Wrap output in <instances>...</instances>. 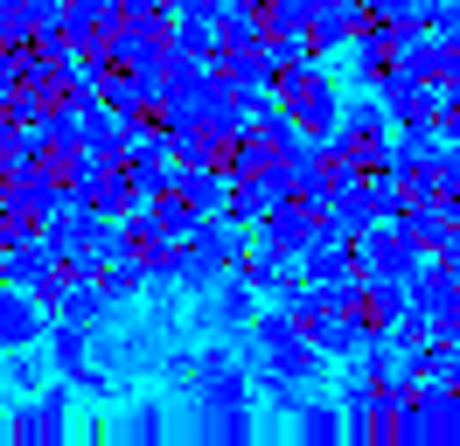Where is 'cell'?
<instances>
[{
	"label": "cell",
	"mask_w": 460,
	"mask_h": 446,
	"mask_svg": "<svg viewBox=\"0 0 460 446\" xmlns=\"http://www.w3.org/2000/svg\"><path fill=\"white\" fill-rule=\"evenodd\" d=\"M196 412H202V440H217V446L252 440V377L217 349L196 362Z\"/></svg>",
	"instance_id": "6da1fadb"
},
{
	"label": "cell",
	"mask_w": 460,
	"mask_h": 446,
	"mask_svg": "<svg viewBox=\"0 0 460 446\" xmlns=\"http://www.w3.org/2000/svg\"><path fill=\"white\" fill-rule=\"evenodd\" d=\"M252 356L272 362V370H279V377H293V384H314L321 370H328V356L314 349V334L300 328L287 307H272V314H259V321H252Z\"/></svg>",
	"instance_id": "7a4b0ae2"
},
{
	"label": "cell",
	"mask_w": 460,
	"mask_h": 446,
	"mask_svg": "<svg viewBox=\"0 0 460 446\" xmlns=\"http://www.w3.org/2000/svg\"><path fill=\"white\" fill-rule=\"evenodd\" d=\"M237 258H244V237H237L230 223H196V230L181 237V251H174V279L202 293V286H217Z\"/></svg>",
	"instance_id": "3957f363"
},
{
	"label": "cell",
	"mask_w": 460,
	"mask_h": 446,
	"mask_svg": "<svg viewBox=\"0 0 460 446\" xmlns=\"http://www.w3.org/2000/svg\"><path fill=\"white\" fill-rule=\"evenodd\" d=\"M356 265H363V279H398V286H411L419 279V237H404L398 223H370L363 237H356Z\"/></svg>",
	"instance_id": "277c9868"
},
{
	"label": "cell",
	"mask_w": 460,
	"mask_h": 446,
	"mask_svg": "<svg viewBox=\"0 0 460 446\" xmlns=\"http://www.w3.org/2000/svg\"><path fill=\"white\" fill-rule=\"evenodd\" d=\"M63 425H70V397H63V377H57V384H42L22 412L7 418V440L14 446H57Z\"/></svg>",
	"instance_id": "5b68a950"
},
{
	"label": "cell",
	"mask_w": 460,
	"mask_h": 446,
	"mask_svg": "<svg viewBox=\"0 0 460 446\" xmlns=\"http://www.w3.org/2000/svg\"><path fill=\"white\" fill-rule=\"evenodd\" d=\"M321 230H328V223H321V210H307V202H293V195H287V202L265 217V245L287 251V258H300V251L314 245Z\"/></svg>",
	"instance_id": "8992f818"
},
{
	"label": "cell",
	"mask_w": 460,
	"mask_h": 446,
	"mask_svg": "<svg viewBox=\"0 0 460 446\" xmlns=\"http://www.w3.org/2000/svg\"><path fill=\"white\" fill-rule=\"evenodd\" d=\"M42 300H35L29 286H0V349H29L42 342Z\"/></svg>",
	"instance_id": "52a82bcc"
},
{
	"label": "cell",
	"mask_w": 460,
	"mask_h": 446,
	"mask_svg": "<svg viewBox=\"0 0 460 446\" xmlns=\"http://www.w3.org/2000/svg\"><path fill=\"white\" fill-rule=\"evenodd\" d=\"M202 293H209V300H202V321H209V328H244V321H252V279L237 272V265H230L217 286H202Z\"/></svg>",
	"instance_id": "ba28073f"
},
{
	"label": "cell",
	"mask_w": 460,
	"mask_h": 446,
	"mask_svg": "<svg viewBox=\"0 0 460 446\" xmlns=\"http://www.w3.org/2000/svg\"><path fill=\"white\" fill-rule=\"evenodd\" d=\"M196 223H202V217L189 210V195H181V189H174V195H154V189H146V210H140V230H146V237H161V245H181Z\"/></svg>",
	"instance_id": "9c48e42d"
},
{
	"label": "cell",
	"mask_w": 460,
	"mask_h": 446,
	"mask_svg": "<svg viewBox=\"0 0 460 446\" xmlns=\"http://www.w3.org/2000/svg\"><path fill=\"white\" fill-rule=\"evenodd\" d=\"M42 342H49V370H57L63 384L77 377L91 362V328H77V321H57V328H42Z\"/></svg>",
	"instance_id": "30bf717a"
},
{
	"label": "cell",
	"mask_w": 460,
	"mask_h": 446,
	"mask_svg": "<svg viewBox=\"0 0 460 446\" xmlns=\"http://www.w3.org/2000/svg\"><path fill=\"white\" fill-rule=\"evenodd\" d=\"M293 440H300V446H335V440H342V405H328V397L293 405Z\"/></svg>",
	"instance_id": "8fae6325"
},
{
	"label": "cell",
	"mask_w": 460,
	"mask_h": 446,
	"mask_svg": "<svg viewBox=\"0 0 460 446\" xmlns=\"http://www.w3.org/2000/svg\"><path fill=\"white\" fill-rule=\"evenodd\" d=\"M174 189L189 195L196 217H209V210H224V202H230V182H224V174H209V167H174Z\"/></svg>",
	"instance_id": "7c38bea8"
},
{
	"label": "cell",
	"mask_w": 460,
	"mask_h": 446,
	"mask_svg": "<svg viewBox=\"0 0 460 446\" xmlns=\"http://www.w3.org/2000/svg\"><path fill=\"white\" fill-rule=\"evenodd\" d=\"M63 321H77V328H91V321H98V314H105V307H112V293H105V286H98V279H70V286H63Z\"/></svg>",
	"instance_id": "4fadbf2b"
},
{
	"label": "cell",
	"mask_w": 460,
	"mask_h": 446,
	"mask_svg": "<svg viewBox=\"0 0 460 446\" xmlns=\"http://www.w3.org/2000/svg\"><path fill=\"white\" fill-rule=\"evenodd\" d=\"M154 56H161V42H146L140 28H119V35H112V63H126V70L154 77Z\"/></svg>",
	"instance_id": "5bb4252c"
},
{
	"label": "cell",
	"mask_w": 460,
	"mask_h": 446,
	"mask_svg": "<svg viewBox=\"0 0 460 446\" xmlns=\"http://www.w3.org/2000/svg\"><path fill=\"white\" fill-rule=\"evenodd\" d=\"M0 356H7V384L14 390H42L49 384V356H35V342L29 349H0Z\"/></svg>",
	"instance_id": "9a60e30c"
},
{
	"label": "cell",
	"mask_w": 460,
	"mask_h": 446,
	"mask_svg": "<svg viewBox=\"0 0 460 446\" xmlns=\"http://www.w3.org/2000/svg\"><path fill=\"white\" fill-rule=\"evenodd\" d=\"M321 42H349L356 35V7L349 0H314V22H307Z\"/></svg>",
	"instance_id": "2e32d148"
},
{
	"label": "cell",
	"mask_w": 460,
	"mask_h": 446,
	"mask_svg": "<svg viewBox=\"0 0 460 446\" xmlns=\"http://www.w3.org/2000/svg\"><path fill=\"white\" fill-rule=\"evenodd\" d=\"M307 22H314V0H272V7H265V28H272V35H300Z\"/></svg>",
	"instance_id": "e0dca14e"
},
{
	"label": "cell",
	"mask_w": 460,
	"mask_h": 446,
	"mask_svg": "<svg viewBox=\"0 0 460 446\" xmlns=\"http://www.w3.org/2000/svg\"><path fill=\"white\" fill-rule=\"evenodd\" d=\"M119 440H133V446H154V440H161V412H154V405H140V412H133L126 425H119Z\"/></svg>",
	"instance_id": "ac0fdd59"
}]
</instances>
